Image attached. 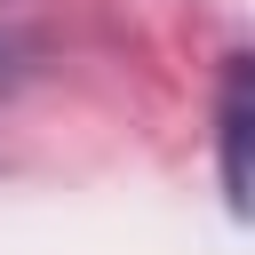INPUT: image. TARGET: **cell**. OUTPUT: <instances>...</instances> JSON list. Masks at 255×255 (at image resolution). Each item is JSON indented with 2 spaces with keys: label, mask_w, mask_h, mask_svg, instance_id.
Returning <instances> with one entry per match:
<instances>
[{
  "label": "cell",
  "mask_w": 255,
  "mask_h": 255,
  "mask_svg": "<svg viewBox=\"0 0 255 255\" xmlns=\"http://www.w3.org/2000/svg\"><path fill=\"white\" fill-rule=\"evenodd\" d=\"M215 159H223L231 215L255 223V56L223 64V88H215Z\"/></svg>",
  "instance_id": "1"
}]
</instances>
